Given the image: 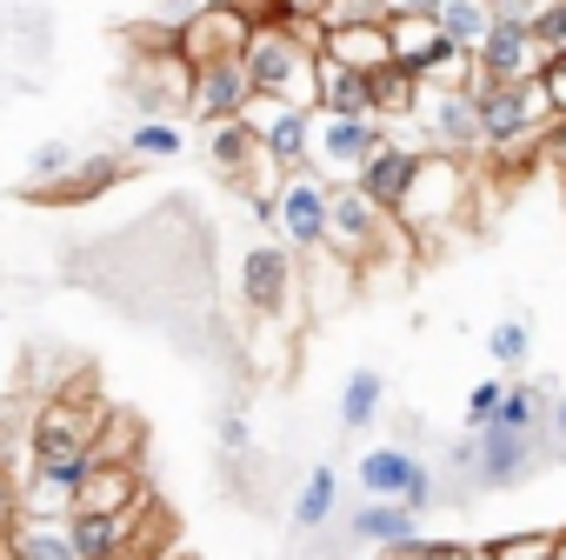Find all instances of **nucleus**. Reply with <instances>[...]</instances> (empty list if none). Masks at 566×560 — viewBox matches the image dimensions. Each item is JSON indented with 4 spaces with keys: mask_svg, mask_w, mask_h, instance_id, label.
<instances>
[{
    "mask_svg": "<svg viewBox=\"0 0 566 560\" xmlns=\"http://www.w3.org/2000/svg\"><path fill=\"white\" fill-rule=\"evenodd\" d=\"M74 167H81L74 141H41V147L28 154V180H21V194H48V187H61Z\"/></svg>",
    "mask_w": 566,
    "mask_h": 560,
    "instance_id": "obj_27",
    "label": "nucleus"
},
{
    "mask_svg": "<svg viewBox=\"0 0 566 560\" xmlns=\"http://www.w3.org/2000/svg\"><path fill=\"white\" fill-rule=\"evenodd\" d=\"M413 121L433 134V147H440L447 160H453V154H480V147H486L473 87H427V101H420V114H413Z\"/></svg>",
    "mask_w": 566,
    "mask_h": 560,
    "instance_id": "obj_13",
    "label": "nucleus"
},
{
    "mask_svg": "<svg viewBox=\"0 0 566 560\" xmlns=\"http://www.w3.org/2000/svg\"><path fill=\"white\" fill-rule=\"evenodd\" d=\"M559 560H566V533H559Z\"/></svg>",
    "mask_w": 566,
    "mask_h": 560,
    "instance_id": "obj_43",
    "label": "nucleus"
},
{
    "mask_svg": "<svg viewBox=\"0 0 566 560\" xmlns=\"http://www.w3.org/2000/svg\"><path fill=\"white\" fill-rule=\"evenodd\" d=\"M294 253L280 247V240H260V247H247V260H240V308L247 314H260V321H280L287 314V301H294Z\"/></svg>",
    "mask_w": 566,
    "mask_h": 560,
    "instance_id": "obj_9",
    "label": "nucleus"
},
{
    "mask_svg": "<svg viewBox=\"0 0 566 560\" xmlns=\"http://www.w3.org/2000/svg\"><path fill=\"white\" fill-rule=\"evenodd\" d=\"M0 560H28V553H21V547H14V540H8V547H0Z\"/></svg>",
    "mask_w": 566,
    "mask_h": 560,
    "instance_id": "obj_42",
    "label": "nucleus"
},
{
    "mask_svg": "<svg viewBox=\"0 0 566 560\" xmlns=\"http://www.w3.org/2000/svg\"><path fill=\"white\" fill-rule=\"evenodd\" d=\"M253 48V21L240 8H227V0H207V8L187 14L180 28V61L187 68H213V61H247Z\"/></svg>",
    "mask_w": 566,
    "mask_h": 560,
    "instance_id": "obj_6",
    "label": "nucleus"
},
{
    "mask_svg": "<svg viewBox=\"0 0 566 560\" xmlns=\"http://www.w3.org/2000/svg\"><path fill=\"white\" fill-rule=\"evenodd\" d=\"M553 434L566 440V387H559V401H553Z\"/></svg>",
    "mask_w": 566,
    "mask_h": 560,
    "instance_id": "obj_39",
    "label": "nucleus"
},
{
    "mask_svg": "<svg viewBox=\"0 0 566 560\" xmlns=\"http://www.w3.org/2000/svg\"><path fill=\"white\" fill-rule=\"evenodd\" d=\"M546 74V54L533 41V28L520 21H493V34L473 48V81L480 87H520V81H539Z\"/></svg>",
    "mask_w": 566,
    "mask_h": 560,
    "instance_id": "obj_7",
    "label": "nucleus"
},
{
    "mask_svg": "<svg viewBox=\"0 0 566 560\" xmlns=\"http://www.w3.org/2000/svg\"><path fill=\"white\" fill-rule=\"evenodd\" d=\"M380 401H387V381H380L374 367H354L347 387H340V427H347V434H367V427L380 421Z\"/></svg>",
    "mask_w": 566,
    "mask_h": 560,
    "instance_id": "obj_23",
    "label": "nucleus"
},
{
    "mask_svg": "<svg viewBox=\"0 0 566 560\" xmlns=\"http://www.w3.org/2000/svg\"><path fill=\"white\" fill-rule=\"evenodd\" d=\"M420 167H427V154L420 147H407V141H387L360 174H354V187L380 207V214H394L400 220V207H407V194H413V180H420Z\"/></svg>",
    "mask_w": 566,
    "mask_h": 560,
    "instance_id": "obj_15",
    "label": "nucleus"
},
{
    "mask_svg": "<svg viewBox=\"0 0 566 560\" xmlns=\"http://www.w3.org/2000/svg\"><path fill=\"white\" fill-rule=\"evenodd\" d=\"M420 101H427V87H420L407 68L374 74V107H380V121H407V114H420Z\"/></svg>",
    "mask_w": 566,
    "mask_h": 560,
    "instance_id": "obj_28",
    "label": "nucleus"
},
{
    "mask_svg": "<svg viewBox=\"0 0 566 560\" xmlns=\"http://www.w3.org/2000/svg\"><path fill=\"white\" fill-rule=\"evenodd\" d=\"M526 348H533V328H526V321H500V328H486V354H493L500 367H520Z\"/></svg>",
    "mask_w": 566,
    "mask_h": 560,
    "instance_id": "obj_31",
    "label": "nucleus"
},
{
    "mask_svg": "<svg viewBox=\"0 0 566 560\" xmlns=\"http://www.w3.org/2000/svg\"><path fill=\"white\" fill-rule=\"evenodd\" d=\"M539 81H546V94H553V107H559V127H566V54H553Z\"/></svg>",
    "mask_w": 566,
    "mask_h": 560,
    "instance_id": "obj_37",
    "label": "nucleus"
},
{
    "mask_svg": "<svg viewBox=\"0 0 566 560\" xmlns=\"http://www.w3.org/2000/svg\"><path fill=\"white\" fill-rule=\"evenodd\" d=\"M14 527H21V487H14L8 467H0V547L14 540Z\"/></svg>",
    "mask_w": 566,
    "mask_h": 560,
    "instance_id": "obj_36",
    "label": "nucleus"
},
{
    "mask_svg": "<svg viewBox=\"0 0 566 560\" xmlns=\"http://www.w3.org/2000/svg\"><path fill=\"white\" fill-rule=\"evenodd\" d=\"M533 460H539V440L533 434H506V427H480L460 447V467H473V487H486V494L513 487Z\"/></svg>",
    "mask_w": 566,
    "mask_h": 560,
    "instance_id": "obj_12",
    "label": "nucleus"
},
{
    "mask_svg": "<svg viewBox=\"0 0 566 560\" xmlns=\"http://www.w3.org/2000/svg\"><path fill=\"white\" fill-rule=\"evenodd\" d=\"M321 61L334 68H354V74H387L400 68L394 61V41H387V21H340L321 34Z\"/></svg>",
    "mask_w": 566,
    "mask_h": 560,
    "instance_id": "obj_17",
    "label": "nucleus"
},
{
    "mask_svg": "<svg viewBox=\"0 0 566 560\" xmlns=\"http://www.w3.org/2000/svg\"><path fill=\"white\" fill-rule=\"evenodd\" d=\"M94 414L74 407V401H48L28 427V460L34 467H67V460H87L94 454Z\"/></svg>",
    "mask_w": 566,
    "mask_h": 560,
    "instance_id": "obj_10",
    "label": "nucleus"
},
{
    "mask_svg": "<svg viewBox=\"0 0 566 560\" xmlns=\"http://www.w3.org/2000/svg\"><path fill=\"white\" fill-rule=\"evenodd\" d=\"M134 507H147L140 467H94V480L74 494V514H134Z\"/></svg>",
    "mask_w": 566,
    "mask_h": 560,
    "instance_id": "obj_18",
    "label": "nucleus"
},
{
    "mask_svg": "<svg viewBox=\"0 0 566 560\" xmlns=\"http://www.w3.org/2000/svg\"><path fill=\"white\" fill-rule=\"evenodd\" d=\"M140 514V507H134ZM134 514H67L74 527V553L81 560H127V533H134Z\"/></svg>",
    "mask_w": 566,
    "mask_h": 560,
    "instance_id": "obj_21",
    "label": "nucleus"
},
{
    "mask_svg": "<svg viewBox=\"0 0 566 560\" xmlns=\"http://www.w3.org/2000/svg\"><path fill=\"white\" fill-rule=\"evenodd\" d=\"M486 8H500V0H486Z\"/></svg>",
    "mask_w": 566,
    "mask_h": 560,
    "instance_id": "obj_45",
    "label": "nucleus"
},
{
    "mask_svg": "<svg viewBox=\"0 0 566 560\" xmlns=\"http://www.w3.org/2000/svg\"><path fill=\"white\" fill-rule=\"evenodd\" d=\"M500 560H559V533H506V540H486Z\"/></svg>",
    "mask_w": 566,
    "mask_h": 560,
    "instance_id": "obj_32",
    "label": "nucleus"
},
{
    "mask_svg": "<svg viewBox=\"0 0 566 560\" xmlns=\"http://www.w3.org/2000/svg\"><path fill=\"white\" fill-rule=\"evenodd\" d=\"M334 507H340V474H334V467H314V474L301 480V494H294V527L314 533V527L334 520Z\"/></svg>",
    "mask_w": 566,
    "mask_h": 560,
    "instance_id": "obj_24",
    "label": "nucleus"
},
{
    "mask_svg": "<svg viewBox=\"0 0 566 560\" xmlns=\"http://www.w3.org/2000/svg\"><path fill=\"white\" fill-rule=\"evenodd\" d=\"M280 28H327L334 21V0H273Z\"/></svg>",
    "mask_w": 566,
    "mask_h": 560,
    "instance_id": "obj_34",
    "label": "nucleus"
},
{
    "mask_svg": "<svg viewBox=\"0 0 566 560\" xmlns=\"http://www.w3.org/2000/svg\"><path fill=\"white\" fill-rule=\"evenodd\" d=\"M120 174H127V160H120V154H94V160H81V167H74L67 180H61V187H48L41 200H54V207H81V200L107 194V187H114Z\"/></svg>",
    "mask_w": 566,
    "mask_h": 560,
    "instance_id": "obj_22",
    "label": "nucleus"
},
{
    "mask_svg": "<svg viewBox=\"0 0 566 560\" xmlns=\"http://www.w3.org/2000/svg\"><path fill=\"white\" fill-rule=\"evenodd\" d=\"M387 41H394V61L400 68H420L440 41V21L433 14H387Z\"/></svg>",
    "mask_w": 566,
    "mask_h": 560,
    "instance_id": "obj_26",
    "label": "nucleus"
},
{
    "mask_svg": "<svg viewBox=\"0 0 566 560\" xmlns=\"http://www.w3.org/2000/svg\"><path fill=\"white\" fill-rule=\"evenodd\" d=\"M473 101H480L486 154H500V160H520L526 147L559 134V107H553L546 81H520V87H480L473 81Z\"/></svg>",
    "mask_w": 566,
    "mask_h": 560,
    "instance_id": "obj_1",
    "label": "nucleus"
},
{
    "mask_svg": "<svg viewBox=\"0 0 566 560\" xmlns=\"http://www.w3.org/2000/svg\"><path fill=\"white\" fill-rule=\"evenodd\" d=\"M387 8H400V0H387Z\"/></svg>",
    "mask_w": 566,
    "mask_h": 560,
    "instance_id": "obj_44",
    "label": "nucleus"
},
{
    "mask_svg": "<svg viewBox=\"0 0 566 560\" xmlns=\"http://www.w3.org/2000/svg\"><path fill=\"white\" fill-rule=\"evenodd\" d=\"M327 207H334V187L321 174H287L273 194L266 227L280 234L287 253H327Z\"/></svg>",
    "mask_w": 566,
    "mask_h": 560,
    "instance_id": "obj_3",
    "label": "nucleus"
},
{
    "mask_svg": "<svg viewBox=\"0 0 566 560\" xmlns=\"http://www.w3.org/2000/svg\"><path fill=\"white\" fill-rule=\"evenodd\" d=\"M506 387H513V381H480V387L467 394V434H480V427L506 407Z\"/></svg>",
    "mask_w": 566,
    "mask_h": 560,
    "instance_id": "obj_33",
    "label": "nucleus"
},
{
    "mask_svg": "<svg viewBox=\"0 0 566 560\" xmlns=\"http://www.w3.org/2000/svg\"><path fill=\"white\" fill-rule=\"evenodd\" d=\"M347 533H354V540H374L380 553H394V547L420 540V514H413V507H400V500H367V507H354Z\"/></svg>",
    "mask_w": 566,
    "mask_h": 560,
    "instance_id": "obj_20",
    "label": "nucleus"
},
{
    "mask_svg": "<svg viewBox=\"0 0 566 560\" xmlns=\"http://www.w3.org/2000/svg\"><path fill=\"white\" fill-rule=\"evenodd\" d=\"M180 147H187V134L174 127V121H134V134H127V154L134 160H180Z\"/></svg>",
    "mask_w": 566,
    "mask_h": 560,
    "instance_id": "obj_30",
    "label": "nucleus"
},
{
    "mask_svg": "<svg viewBox=\"0 0 566 560\" xmlns=\"http://www.w3.org/2000/svg\"><path fill=\"white\" fill-rule=\"evenodd\" d=\"M253 107V74L247 61H213V68H193L187 81V114L200 127H227V121H247Z\"/></svg>",
    "mask_w": 566,
    "mask_h": 560,
    "instance_id": "obj_11",
    "label": "nucleus"
},
{
    "mask_svg": "<svg viewBox=\"0 0 566 560\" xmlns=\"http://www.w3.org/2000/svg\"><path fill=\"white\" fill-rule=\"evenodd\" d=\"M380 560H467V547L460 540H407V547H394Z\"/></svg>",
    "mask_w": 566,
    "mask_h": 560,
    "instance_id": "obj_35",
    "label": "nucleus"
},
{
    "mask_svg": "<svg viewBox=\"0 0 566 560\" xmlns=\"http://www.w3.org/2000/svg\"><path fill=\"white\" fill-rule=\"evenodd\" d=\"M387 121H334V114H314V167L327 174H360L380 147H387Z\"/></svg>",
    "mask_w": 566,
    "mask_h": 560,
    "instance_id": "obj_14",
    "label": "nucleus"
},
{
    "mask_svg": "<svg viewBox=\"0 0 566 560\" xmlns=\"http://www.w3.org/2000/svg\"><path fill=\"white\" fill-rule=\"evenodd\" d=\"M553 154H559V167H566V127H559V134H553Z\"/></svg>",
    "mask_w": 566,
    "mask_h": 560,
    "instance_id": "obj_41",
    "label": "nucleus"
},
{
    "mask_svg": "<svg viewBox=\"0 0 566 560\" xmlns=\"http://www.w3.org/2000/svg\"><path fill=\"white\" fill-rule=\"evenodd\" d=\"M247 127H253V141L266 147V160H273L280 174H301V167L314 160V114L294 107V101H266V94H253Z\"/></svg>",
    "mask_w": 566,
    "mask_h": 560,
    "instance_id": "obj_5",
    "label": "nucleus"
},
{
    "mask_svg": "<svg viewBox=\"0 0 566 560\" xmlns=\"http://www.w3.org/2000/svg\"><path fill=\"white\" fill-rule=\"evenodd\" d=\"M247 74H253V94L294 101V107L321 114V48L301 28H253Z\"/></svg>",
    "mask_w": 566,
    "mask_h": 560,
    "instance_id": "obj_2",
    "label": "nucleus"
},
{
    "mask_svg": "<svg viewBox=\"0 0 566 560\" xmlns=\"http://www.w3.org/2000/svg\"><path fill=\"white\" fill-rule=\"evenodd\" d=\"M433 21H440V34L460 41V48H480V41L493 34V8H486V0H453V8H440Z\"/></svg>",
    "mask_w": 566,
    "mask_h": 560,
    "instance_id": "obj_29",
    "label": "nucleus"
},
{
    "mask_svg": "<svg viewBox=\"0 0 566 560\" xmlns=\"http://www.w3.org/2000/svg\"><path fill=\"white\" fill-rule=\"evenodd\" d=\"M460 194H467L460 160L427 154V167H420V180H413V194H407V207H400V227H433V220H453V214H460Z\"/></svg>",
    "mask_w": 566,
    "mask_h": 560,
    "instance_id": "obj_16",
    "label": "nucleus"
},
{
    "mask_svg": "<svg viewBox=\"0 0 566 560\" xmlns=\"http://www.w3.org/2000/svg\"><path fill=\"white\" fill-rule=\"evenodd\" d=\"M467 560H500V553L493 547H467Z\"/></svg>",
    "mask_w": 566,
    "mask_h": 560,
    "instance_id": "obj_40",
    "label": "nucleus"
},
{
    "mask_svg": "<svg viewBox=\"0 0 566 560\" xmlns=\"http://www.w3.org/2000/svg\"><path fill=\"white\" fill-rule=\"evenodd\" d=\"M14 547H21L28 560H81V553H74V527L54 520V514L21 520V527H14Z\"/></svg>",
    "mask_w": 566,
    "mask_h": 560,
    "instance_id": "obj_25",
    "label": "nucleus"
},
{
    "mask_svg": "<svg viewBox=\"0 0 566 560\" xmlns=\"http://www.w3.org/2000/svg\"><path fill=\"white\" fill-rule=\"evenodd\" d=\"M220 447H227V454H240V447H247V421H240V414H227V421H220Z\"/></svg>",
    "mask_w": 566,
    "mask_h": 560,
    "instance_id": "obj_38",
    "label": "nucleus"
},
{
    "mask_svg": "<svg viewBox=\"0 0 566 560\" xmlns=\"http://www.w3.org/2000/svg\"><path fill=\"white\" fill-rule=\"evenodd\" d=\"M394 227H400V220H394V214H380L354 180H347V187H334V207H327V253H334L340 267H367V260H380Z\"/></svg>",
    "mask_w": 566,
    "mask_h": 560,
    "instance_id": "obj_4",
    "label": "nucleus"
},
{
    "mask_svg": "<svg viewBox=\"0 0 566 560\" xmlns=\"http://www.w3.org/2000/svg\"><path fill=\"white\" fill-rule=\"evenodd\" d=\"M321 114H334V121H380L374 74H354V68L321 61Z\"/></svg>",
    "mask_w": 566,
    "mask_h": 560,
    "instance_id": "obj_19",
    "label": "nucleus"
},
{
    "mask_svg": "<svg viewBox=\"0 0 566 560\" xmlns=\"http://www.w3.org/2000/svg\"><path fill=\"white\" fill-rule=\"evenodd\" d=\"M354 480L367 487V500H400V507H413V514L433 507V474H427V460L407 454V447H374V454H360Z\"/></svg>",
    "mask_w": 566,
    "mask_h": 560,
    "instance_id": "obj_8",
    "label": "nucleus"
}]
</instances>
